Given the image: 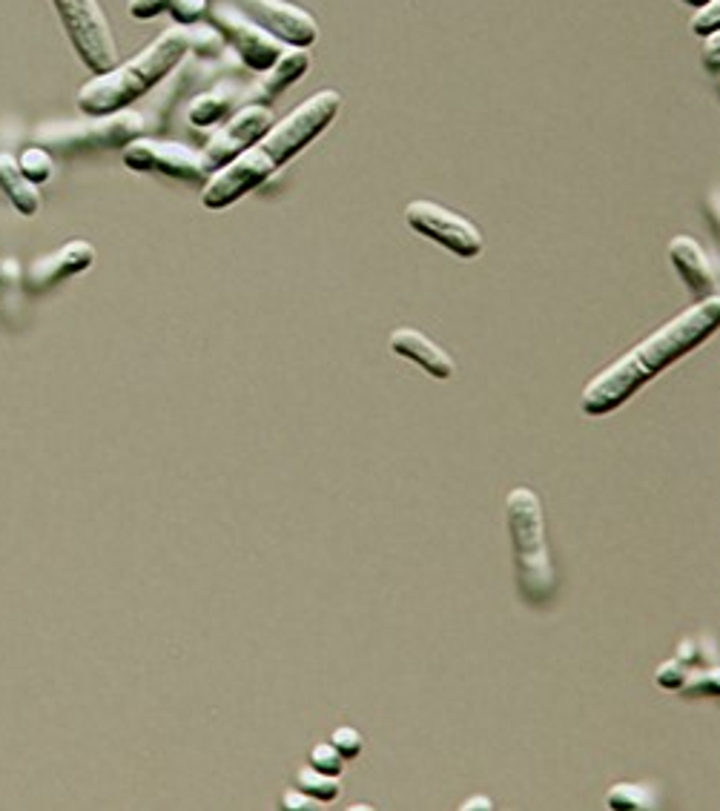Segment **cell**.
<instances>
[{"instance_id": "e0dca14e", "label": "cell", "mask_w": 720, "mask_h": 811, "mask_svg": "<svg viewBox=\"0 0 720 811\" xmlns=\"http://www.w3.org/2000/svg\"><path fill=\"white\" fill-rule=\"evenodd\" d=\"M307 70H310V52L299 50V46H293L290 52H282V57L267 70V78L262 84L264 98L273 100L278 93L290 89L296 81L305 78Z\"/></svg>"}, {"instance_id": "d6a6232c", "label": "cell", "mask_w": 720, "mask_h": 811, "mask_svg": "<svg viewBox=\"0 0 720 811\" xmlns=\"http://www.w3.org/2000/svg\"><path fill=\"white\" fill-rule=\"evenodd\" d=\"M714 201H718V190L709 193V218H712V227H718V215H714Z\"/></svg>"}, {"instance_id": "7c38bea8", "label": "cell", "mask_w": 720, "mask_h": 811, "mask_svg": "<svg viewBox=\"0 0 720 811\" xmlns=\"http://www.w3.org/2000/svg\"><path fill=\"white\" fill-rule=\"evenodd\" d=\"M95 262V247L84 238L66 242L64 247H57L55 253L38 258L27 273V290L29 292H46L55 285L66 281V278L78 276V273L89 270Z\"/></svg>"}, {"instance_id": "e575fe53", "label": "cell", "mask_w": 720, "mask_h": 811, "mask_svg": "<svg viewBox=\"0 0 720 811\" xmlns=\"http://www.w3.org/2000/svg\"><path fill=\"white\" fill-rule=\"evenodd\" d=\"M0 281H3V270H0Z\"/></svg>"}, {"instance_id": "d4e9b609", "label": "cell", "mask_w": 720, "mask_h": 811, "mask_svg": "<svg viewBox=\"0 0 720 811\" xmlns=\"http://www.w3.org/2000/svg\"><path fill=\"white\" fill-rule=\"evenodd\" d=\"M692 35L698 38H709V35H718L720 32V0H709L703 7H698V12L692 14Z\"/></svg>"}, {"instance_id": "f546056e", "label": "cell", "mask_w": 720, "mask_h": 811, "mask_svg": "<svg viewBox=\"0 0 720 811\" xmlns=\"http://www.w3.org/2000/svg\"><path fill=\"white\" fill-rule=\"evenodd\" d=\"M316 803H319V800H314V798H310V794H305V791H299V789L287 791L285 798H282V805H285V809H290V811L319 809V805H316Z\"/></svg>"}, {"instance_id": "ffe728a7", "label": "cell", "mask_w": 720, "mask_h": 811, "mask_svg": "<svg viewBox=\"0 0 720 811\" xmlns=\"http://www.w3.org/2000/svg\"><path fill=\"white\" fill-rule=\"evenodd\" d=\"M296 786H299V791H305V794H310L314 800H319V803H330V800L339 798V777H330V775H321V771L316 769H301L299 775H296Z\"/></svg>"}, {"instance_id": "8fae6325", "label": "cell", "mask_w": 720, "mask_h": 811, "mask_svg": "<svg viewBox=\"0 0 720 811\" xmlns=\"http://www.w3.org/2000/svg\"><path fill=\"white\" fill-rule=\"evenodd\" d=\"M250 21L258 23L264 32H271L282 43L310 50L319 41V23L301 7H293L287 0H227Z\"/></svg>"}, {"instance_id": "7402d4cb", "label": "cell", "mask_w": 720, "mask_h": 811, "mask_svg": "<svg viewBox=\"0 0 720 811\" xmlns=\"http://www.w3.org/2000/svg\"><path fill=\"white\" fill-rule=\"evenodd\" d=\"M187 38H190V52H193L195 57H215L224 46V38L219 35L210 23H193V26H187Z\"/></svg>"}, {"instance_id": "4fadbf2b", "label": "cell", "mask_w": 720, "mask_h": 811, "mask_svg": "<svg viewBox=\"0 0 720 811\" xmlns=\"http://www.w3.org/2000/svg\"><path fill=\"white\" fill-rule=\"evenodd\" d=\"M669 262L671 267L678 270V276L684 278V285L689 287L695 299H709V296H718V276H714V267L709 262L707 249L695 242L692 235H678L669 242Z\"/></svg>"}, {"instance_id": "4316f807", "label": "cell", "mask_w": 720, "mask_h": 811, "mask_svg": "<svg viewBox=\"0 0 720 811\" xmlns=\"http://www.w3.org/2000/svg\"><path fill=\"white\" fill-rule=\"evenodd\" d=\"M686 674H689V669H686L684 662L675 657V660H666L660 669H657L655 674V683L660 685L664 691H680V685H684Z\"/></svg>"}, {"instance_id": "30bf717a", "label": "cell", "mask_w": 720, "mask_h": 811, "mask_svg": "<svg viewBox=\"0 0 720 811\" xmlns=\"http://www.w3.org/2000/svg\"><path fill=\"white\" fill-rule=\"evenodd\" d=\"M273 124H276V118H273V109L267 107V104L250 100V104L239 107L236 113L230 115V121L204 143V150H201L204 167H208L210 172L222 170V167L230 164L233 158H239L244 150H250V147H253Z\"/></svg>"}, {"instance_id": "2e32d148", "label": "cell", "mask_w": 720, "mask_h": 811, "mask_svg": "<svg viewBox=\"0 0 720 811\" xmlns=\"http://www.w3.org/2000/svg\"><path fill=\"white\" fill-rule=\"evenodd\" d=\"M0 186L14 204V210L27 218L38 215L41 210V190L27 179L18 167V158L12 152H0Z\"/></svg>"}, {"instance_id": "d6986e66", "label": "cell", "mask_w": 720, "mask_h": 811, "mask_svg": "<svg viewBox=\"0 0 720 811\" xmlns=\"http://www.w3.org/2000/svg\"><path fill=\"white\" fill-rule=\"evenodd\" d=\"M18 167H21L23 175H27V179L35 186L46 184V181L52 179V172H55V161H52L50 150L41 147V143H35V147H27V150L18 156Z\"/></svg>"}, {"instance_id": "9a60e30c", "label": "cell", "mask_w": 720, "mask_h": 811, "mask_svg": "<svg viewBox=\"0 0 720 811\" xmlns=\"http://www.w3.org/2000/svg\"><path fill=\"white\" fill-rule=\"evenodd\" d=\"M239 98H242V89H239V86L215 84L213 89L201 93L199 98L190 104L187 118H190V124L199 129L215 127V124H222L224 118H230V115L236 113Z\"/></svg>"}, {"instance_id": "83f0119b", "label": "cell", "mask_w": 720, "mask_h": 811, "mask_svg": "<svg viewBox=\"0 0 720 811\" xmlns=\"http://www.w3.org/2000/svg\"><path fill=\"white\" fill-rule=\"evenodd\" d=\"M167 7H170V0H129L127 9L136 21H152L161 12H167Z\"/></svg>"}, {"instance_id": "9c48e42d", "label": "cell", "mask_w": 720, "mask_h": 811, "mask_svg": "<svg viewBox=\"0 0 720 811\" xmlns=\"http://www.w3.org/2000/svg\"><path fill=\"white\" fill-rule=\"evenodd\" d=\"M124 164L136 172H158V175L187 181V184H204L210 179V170L204 167L199 150L179 141H158L147 136L124 147Z\"/></svg>"}, {"instance_id": "484cf974", "label": "cell", "mask_w": 720, "mask_h": 811, "mask_svg": "<svg viewBox=\"0 0 720 811\" xmlns=\"http://www.w3.org/2000/svg\"><path fill=\"white\" fill-rule=\"evenodd\" d=\"M330 746H333L345 760H353V757L362 755L364 740L362 734H359L353 726H339L333 734H330Z\"/></svg>"}, {"instance_id": "4dcf8cb0", "label": "cell", "mask_w": 720, "mask_h": 811, "mask_svg": "<svg viewBox=\"0 0 720 811\" xmlns=\"http://www.w3.org/2000/svg\"><path fill=\"white\" fill-rule=\"evenodd\" d=\"M678 660L684 662L686 669H698V642H695V640H684V642H680Z\"/></svg>"}, {"instance_id": "6da1fadb", "label": "cell", "mask_w": 720, "mask_h": 811, "mask_svg": "<svg viewBox=\"0 0 720 811\" xmlns=\"http://www.w3.org/2000/svg\"><path fill=\"white\" fill-rule=\"evenodd\" d=\"M339 109H342V95L336 89H321L314 98H307L287 118L273 124L250 150L233 158L222 170L210 172L201 190V204L208 210H227L230 204L267 184L273 172L290 164L293 158L307 150L336 121Z\"/></svg>"}, {"instance_id": "603a6c76", "label": "cell", "mask_w": 720, "mask_h": 811, "mask_svg": "<svg viewBox=\"0 0 720 811\" xmlns=\"http://www.w3.org/2000/svg\"><path fill=\"white\" fill-rule=\"evenodd\" d=\"M307 762H310V769L321 771V775H330V777H339L345 769V757L339 755L330 743H319V746L310 748V757H307Z\"/></svg>"}, {"instance_id": "ac0fdd59", "label": "cell", "mask_w": 720, "mask_h": 811, "mask_svg": "<svg viewBox=\"0 0 720 811\" xmlns=\"http://www.w3.org/2000/svg\"><path fill=\"white\" fill-rule=\"evenodd\" d=\"M606 805L612 811L652 809V805H655V794H652V789H646V786L640 783H621L614 786V789L606 794Z\"/></svg>"}, {"instance_id": "836d02e7", "label": "cell", "mask_w": 720, "mask_h": 811, "mask_svg": "<svg viewBox=\"0 0 720 811\" xmlns=\"http://www.w3.org/2000/svg\"><path fill=\"white\" fill-rule=\"evenodd\" d=\"M684 3H686V7L698 9V7H703V3H709V0H684Z\"/></svg>"}, {"instance_id": "8992f818", "label": "cell", "mask_w": 720, "mask_h": 811, "mask_svg": "<svg viewBox=\"0 0 720 811\" xmlns=\"http://www.w3.org/2000/svg\"><path fill=\"white\" fill-rule=\"evenodd\" d=\"M147 132L144 115L136 109H121V113L93 118L89 127H75V124H61V127H41L38 141L46 150H72V147H127Z\"/></svg>"}, {"instance_id": "cb8c5ba5", "label": "cell", "mask_w": 720, "mask_h": 811, "mask_svg": "<svg viewBox=\"0 0 720 811\" xmlns=\"http://www.w3.org/2000/svg\"><path fill=\"white\" fill-rule=\"evenodd\" d=\"M167 12L179 26H193L210 12V0H170Z\"/></svg>"}, {"instance_id": "1f68e13d", "label": "cell", "mask_w": 720, "mask_h": 811, "mask_svg": "<svg viewBox=\"0 0 720 811\" xmlns=\"http://www.w3.org/2000/svg\"><path fill=\"white\" fill-rule=\"evenodd\" d=\"M459 809H463V811H488V809H494V803H491V798H468L463 805H459Z\"/></svg>"}, {"instance_id": "ba28073f", "label": "cell", "mask_w": 720, "mask_h": 811, "mask_svg": "<svg viewBox=\"0 0 720 811\" xmlns=\"http://www.w3.org/2000/svg\"><path fill=\"white\" fill-rule=\"evenodd\" d=\"M405 221L416 235H425L459 258H477L485 247L483 233L474 221L463 218L436 201H411Z\"/></svg>"}, {"instance_id": "f1b7e54d", "label": "cell", "mask_w": 720, "mask_h": 811, "mask_svg": "<svg viewBox=\"0 0 720 811\" xmlns=\"http://www.w3.org/2000/svg\"><path fill=\"white\" fill-rule=\"evenodd\" d=\"M700 61L707 66L709 75H718L720 70V35H709L707 38V46L700 52Z\"/></svg>"}, {"instance_id": "44dd1931", "label": "cell", "mask_w": 720, "mask_h": 811, "mask_svg": "<svg viewBox=\"0 0 720 811\" xmlns=\"http://www.w3.org/2000/svg\"><path fill=\"white\" fill-rule=\"evenodd\" d=\"M680 694H686V697H718V669L714 665H698L695 671L689 669L684 685H680Z\"/></svg>"}, {"instance_id": "277c9868", "label": "cell", "mask_w": 720, "mask_h": 811, "mask_svg": "<svg viewBox=\"0 0 720 811\" xmlns=\"http://www.w3.org/2000/svg\"><path fill=\"white\" fill-rule=\"evenodd\" d=\"M508 534H511L517 588L528 606H549L557 594V574L546 540L542 502L531 488H513L506 499Z\"/></svg>"}, {"instance_id": "7a4b0ae2", "label": "cell", "mask_w": 720, "mask_h": 811, "mask_svg": "<svg viewBox=\"0 0 720 811\" xmlns=\"http://www.w3.org/2000/svg\"><path fill=\"white\" fill-rule=\"evenodd\" d=\"M720 299L709 296L692 305L678 319L666 321L664 328L655 330L649 339H643L632 353L606 367L597 378L589 382L583 393L585 416H608L621 405H626L646 382L666 371L678 359L689 356L695 348L707 342L709 335L718 330Z\"/></svg>"}, {"instance_id": "5b68a950", "label": "cell", "mask_w": 720, "mask_h": 811, "mask_svg": "<svg viewBox=\"0 0 720 811\" xmlns=\"http://www.w3.org/2000/svg\"><path fill=\"white\" fill-rule=\"evenodd\" d=\"M52 3L81 61L95 75L113 70L118 64V46H115L107 14L100 9V0H52Z\"/></svg>"}, {"instance_id": "3957f363", "label": "cell", "mask_w": 720, "mask_h": 811, "mask_svg": "<svg viewBox=\"0 0 720 811\" xmlns=\"http://www.w3.org/2000/svg\"><path fill=\"white\" fill-rule=\"evenodd\" d=\"M187 52H190L187 26L167 29L147 50L129 57L127 64H115L113 70L86 81L78 93V109L89 118L121 113L133 100L152 93L184 61Z\"/></svg>"}, {"instance_id": "5bb4252c", "label": "cell", "mask_w": 720, "mask_h": 811, "mask_svg": "<svg viewBox=\"0 0 720 811\" xmlns=\"http://www.w3.org/2000/svg\"><path fill=\"white\" fill-rule=\"evenodd\" d=\"M391 350L396 353V356L411 359V362L420 364L422 371L428 373V376L443 378V382L454 376V371H457L454 359H451L448 353H445V350L434 342V339H428V335L420 333V330H414V328L393 330Z\"/></svg>"}, {"instance_id": "52a82bcc", "label": "cell", "mask_w": 720, "mask_h": 811, "mask_svg": "<svg viewBox=\"0 0 720 811\" xmlns=\"http://www.w3.org/2000/svg\"><path fill=\"white\" fill-rule=\"evenodd\" d=\"M210 26L236 50L239 61L253 72H267L285 52V43L273 38L271 32H264L258 23L250 21L247 14L239 12L227 0H219L210 7Z\"/></svg>"}]
</instances>
